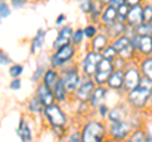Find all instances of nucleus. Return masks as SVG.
I'll use <instances>...</instances> for the list:
<instances>
[{"mask_svg": "<svg viewBox=\"0 0 152 142\" xmlns=\"http://www.w3.org/2000/svg\"><path fill=\"white\" fill-rule=\"evenodd\" d=\"M83 142H102L108 137V127L102 119H89L80 130Z\"/></svg>", "mask_w": 152, "mask_h": 142, "instance_id": "f257e3e1", "label": "nucleus"}, {"mask_svg": "<svg viewBox=\"0 0 152 142\" xmlns=\"http://www.w3.org/2000/svg\"><path fill=\"white\" fill-rule=\"evenodd\" d=\"M151 89L150 88H143V86H136L132 90L126 93V103L132 111L141 112L145 111L147 105L151 103Z\"/></svg>", "mask_w": 152, "mask_h": 142, "instance_id": "f03ea898", "label": "nucleus"}, {"mask_svg": "<svg viewBox=\"0 0 152 142\" xmlns=\"http://www.w3.org/2000/svg\"><path fill=\"white\" fill-rule=\"evenodd\" d=\"M42 114L45 116L50 127H67L69 124V116L56 102L45 107Z\"/></svg>", "mask_w": 152, "mask_h": 142, "instance_id": "7ed1b4c3", "label": "nucleus"}, {"mask_svg": "<svg viewBox=\"0 0 152 142\" xmlns=\"http://www.w3.org/2000/svg\"><path fill=\"white\" fill-rule=\"evenodd\" d=\"M76 52H77V48H76L75 46H72L71 43H67L65 46L58 47L57 50H55V52L51 55V57H50L51 67L61 69V67H64V66L69 65L76 56Z\"/></svg>", "mask_w": 152, "mask_h": 142, "instance_id": "20e7f679", "label": "nucleus"}, {"mask_svg": "<svg viewBox=\"0 0 152 142\" xmlns=\"http://www.w3.org/2000/svg\"><path fill=\"white\" fill-rule=\"evenodd\" d=\"M81 72L79 70V66L71 65V66H64L61 67L60 71V80L62 81L65 89L67 90L70 95H72L75 89L77 88V85L81 81Z\"/></svg>", "mask_w": 152, "mask_h": 142, "instance_id": "39448f33", "label": "nucleus"}, {"mask_svg": "<svg viewBox=\"0 0 152 142\" xmlns=\"http://www.w3.org/2000/svg\"><path fill=\"white\" fill-rule=\"evenodd\" d=\"M134 128L136 127L133 126V123L131 122V119L128 117L126 119L109 123L107 138L112 141H124L128 138V136L131 135V132Z\"/></svg>", "mask_w": 152, "mask_h": 142, "instance_id": "423d86ee", "label": "nucleus"}, {"mask_svg": "<svg viewBox=\"0 0 152 142\" xmlns=\"http://www.w3.org/2000/svg\"><path fill=\"white\" fill-rule=\"evenodd\" d=\"M142 78V75L140 72L138 67H137V62H128L124 67V76H123V93H128L132 90L133 88L138 86L140 80Z\"/></svg>", "mask_w": 152, "mask_h": 142, "instance_id": "0eeeda50", "label": "nucleus"}, {"mask_svg": "<svg viewBox=\"0 0 152 142\" xmlns=\"http://www.w3.org/2000/svg\"><path fill=\"white\" fill-rule=\"evenodd\" d=\"M100 60H102V55L99 53V52L89 50L84 55V57L81 59L80 65H79V70L83 76L93 78V75L95 72V70H96V66Z\"/></svg>", "mask_w": 152, "mask_h": 142, "instance_id": "6e6552de", "label": "nucleus"}, {"mask_svg": "<svg viewBox=\"0 0 152 142\" xmlns=\"http://www.w3.org/2000/svg\"><path fill=\"white\" fill-rule=\"evenodd\" d=\"M131 45L133 46V48L136 50L138 57H146V56H151L152 53V41H151V34L146 36H137L133 34L129 37Z\"/></svg>", "mask_w": 152, "mask_h": 142, "instance_id": "1a4fd4ad", "label": "nucleus"}, {"mask_svg": "<svg viewBox=\"0 0 152 142\" xmlns=\"http://www.w3.org/2000/svg\"><path fill=\"white\" fill-rule=\"evenodd\" d=\"M96 86L94 83V80L88 76H81V81L77 85V88L75 89V91L72 93L74 99H76L77 102H89L90 95L94 90V88Z\"/></svg>", "mask_w": 152, "mask_h": 142, "instance_id": "9d476101", "label": "nucleus"}, {"mask_svg": "<svg viewBox=\"0 0 152 142\" xmlns=\"http://www.w3.org/2000/svg\"><path fill=\"white\" fill-rule=\"evenodd\" d=\"M114 69L115 67H114V65H113V61L102 57V60L99 61V64L96 66V70H95L93 78H91L94 80L95 85H105L109 75L112 74V71Z\"/></svg>", "mask_w": 152, "mask_h": 142, "instance_id": "9b49d317", "label": "nucleus"}, {"mask_svg": "<svg viewBox=\"0 0 152 142\" xmlns=\"http://www.w3.org/2000/svg\"><path fill=\"white\" fill-rule=\"evenodd\" d=\"M129 111H132V109L128 107L127 103H119V104H117L115 107L109 108V112L107 114V119L109 123L126 119V118L129 116Z\"/></svg>", "mask_w": 152, "mask_h": 142, "instance_id": "f8f14e48", "label": "nucleus"}, {"mask_svg": "<svg viewBox=\"0 0 152 142\" xmlns=\"http://www.w3.org/2000/svg\"><path fill=\"white\" fill-rule=\"evenodd\" d=\"M123 76H124V69H114L109 75L105 86L109 90L122 91L123 88Z\"/></svg>", "mask_w": 152, "mask_h": 142, "instance_id": "ddd939ff", "label": "nucleus"}, {"mask_svg": "<svg viewBox=\"0 0 152 142\" xmlns=\"http://www.w3.org/2000/svg\"><path fill=\"white\" fill-rule=\"evenodd\" d=\"M36 97L39 99V102L42 103V105H43V107H47V105H50V104L56 102L52 89L48 88L47 85H45L43 83H41V81L37 84Z\"/></svg>", "mask_w": 152, "mask_h": 142, "instance_id": "4468645a", "label": "nucleus"}, {"mask_svg": "<svg viewBox=\"0 0 152 142\" xmlns=\"http://www.w3.org/2000/svg\"><path fill=\"white\" fill-rule=\"evenodd\" d=\"M108 93H109V89L105 86V85H96V86L94 88V90H93L89 102H88L89 105L91 107V109H95L99 104L105 102Z\"/></svg>", "mask_w": 152, "mask_h": 142, "instance_id": "2eb2a0df", "label": "nucleus"}, {"mask_svg": "<svg viewBox=\"0 0 152 142\" xmlns=\"http://www.w3.org/2000/svg\"><path fill=\"white\" fill-rule=\"evenodd\" d=\"M115 20H117V8L112 5V4H108V5L104 7L100 17H99L98 24L100 28H104L113 24Z\"/></svg>", "mask_w": 152, "mask_h": 142, "instance_id": "dca6fc26", "label": "nucleus"}, {"mask_svg": "<svg viewBox=\"0 0 152 142\" xmlns=\"http://www.w3.org/2000/svg\"><path fill=\"white\" fill-rule=\"evenodd\" d=\"M142 22H143V18H142V4L129 7V10H128L126 17V24L131 28H134Z\"/></svg>", "mask_w": 152, "mask_h": 142, "instance_id": "f3484780", "label": "nucleus"}, {"mask_svg": "<svg viewBox=\"0 0 152 142\" xmlns=\"http://www.w3.org/2000/svg\"><path fill=\"white\" fill-rule=\"evenodd\" d=\"M72 32H74V29L70 26L61 27V29L58 31V33H57L56 40L53 41V43H52V48L57 50L61 46L71 43V36H72Z\"/></svg>", "mask_w": 152, "mask_h": 142, "instance_id": "a211bd4d", "label": "nucleus"}, {"mask_svg": "<svg viewBox=\"0 0 152 142\" xmlns=\"http://www.w3.org/2000/svg\"><path fill=\"white\" fill-rule=\"evenodd\" d=\"M110 43V40L109 37L105 34L104 32H100L99 31L96 34H95L91 40H90V50L91 51H95V52H100L105 48V47Z\"/></svg>", "mask_w": 152, "mask_h": 142, "instance_id": "6ab92c4d", "label": "nucleus"}, {"mask_svg": "<svg viewBox=\"0 0 152 142\" xmlns=\"http://www.w3.org/2000/svg\"><path fill=\"white\" fill-rule=\"evenodd\" d=\"M126 28H127V24L124 22H121V20H115L113 23V24L108 26V27H104V33L109 37V40H114L117 38V37H119L122 34H124L126 33Z\"/></svg>", "mask_w": 152, "mask_h": 142, "instance_id": "aec40b11", "label": "nucleus"}, {"mask_svg": "<svg viewBox=\"0 0 152 142\" xmlns=\"http://www.w3.org/2000/svg\"><path fill=\"white\" fill-rule=\"evenodd\" d=\"M17 135H18L19 138H20L22 141H24V142H29L33 138L31 126H29V123L27 122V119L24 117H22L20 121H19V124L17 127Z\"/></svg>", "mask_w": 152, "mask_h": 142, "instance_id": "412c9836", "label": "nucleus"}, {"mask_svg": "<svg viewBox=\"0 0 152 142\" xmlns=\"http://www.w3.org/2000/svg\"><path fill=\"white\" fill-rule=\"evenodd\" d=\"M52 91H53L56 103L62 104V103H65V102L69 100V95H70V94H69L67 90L65 89L64 84H62V81H61L60 79L57 80V83L53 85V86H52Z\"/></svg>", "mask_w": 152, "mask_h": 142, "instance_id": "4be33fe9", "label": "nucleus"}, {"mask_svg": "<svg viewBox=\"0 0 152 142\" xmlns=\"http://www.w3.org/2000/svg\"><path fill=\"white\" fill-rule=\"evenodd\" d=\"M58 79H60V70L50 67V69L45 70L43 76H42V79H41V83H43L45 85H47L48 88L52 89V86L57 83V80Z\"/></svg>", "mask_w": 152, "mask_h": 142, "instance_id": "5701e85b", "label": "nucleus"}, {"mask_svg": "<svg viewBox=\"0 0 152 142\" xmlns=\"http://www.w3.org/2000/svg\"><path fill=\"white\" fill-rule=\"evenodd\" d=\"M137 67H138L142 76L152 79V57L151 56L141 57L137 61Z\"/></svg>", "mask_w": 152, "mask_h": 142, "instance_id": "b1692460", "label": "nucleus"}, {"mask_svg": "<svg viewBox=\"0 0 152 142\" xmlns=\"http://www.w3.org/2000/svg\"><path fill=\"white\" fill-rule=\"evenodd\" d=\"M46 34H47V31L43 29V28H39V29L37 31L34 38L32 40V43H31V53L32 55H36L37 52L43 47L45 40H46Z\"/></svg>", "mask_w": 152, "mask_h": 142, "instance_id": "393cba45", "label": "nucleus"}, {"mask_svg": "<svg viewBox=\"0 0 152 142\" xmlns=\"http://www.w3.org/2000/svg\"><path fill=\"white\" fill-rule=\"evenodd\" d=\"M104 4L100 1V0H91V5H90V12H89V18L90 20L95 24H98V20H99V17H100V14L104 9ZM99 26V24H98Z\"/></svg>", "mask_w": 152, "mask_h": 142, "instance_id": "a878e982", "label": "nucleus"}, {"mask_svg": "<svg viewBox=\"0 0 152 142\" xmlns=\"http://www.w3.org/2000/svg\"><path fill=\"white\" fill-rule=\"evenodd\" d=\"M146 138H147V132L145 130H142L141 127H137V128H134L131 132L127 141L128 142H146Z\"/></svg>", "mask_w": 152, "mask_h": 142, "instance_id": "bb28decb", "label": "nucleus"}, {"mask_svg": "<svg viewBox=\"0 0 152 142\" xmlns=\"http://www.w3.org/2000/svg\"><path fill=\"white\" fill-rule=\"evenodd\" d=\"M43 105H42V103L39 102V99H38L36 95L32 97L29 99V102H28V111H29V113H32V114H42V112H43Z\"/></svg>", "mask_w": 152, "mask_h": 142, "instance_id": "cd10ccee", "label": "nucleus"}, {"mask_svg": "<svg viewBox=\"0 0 152 142\" xmlns=\"http://www.w3.org/2000/svg\"><path fill=\"white\" fill-rule=\"evenodd\" d=\"M129 43H131V40H129V37H128L127 34H122V36L117 37V38H114V40L110 41V45L114 47V48H115L117 53L121 50L124 48V47H127Z\"/></svg>", "mask_w": 152, "mask_h": 142, "instance_id": "c85d7f7f", "label": "nucleus"}, {"mask_svg": "<svg viewBox=\"0 0 152 142\" xmlns=\"http://www.w3.org/2000/svg\"><path fill=\"white\" fill-rule=\"evenodd\" d=\"M151 32H152V22H142L133 28V33L137 36L151 34Z\"/></svg>", "mask_w": 152, "mask_h": 142, "instance_id": "c756f323", "label": "nucleus"}, {"mask_svg": "<svg viewBox=\"0 0 152 142\" xmlns=\"http://www.w3.org/2000/svg\"><path fill=\"white\" fill-rule=\"evenodd\" d=\"M99 29H100V27H99L98 24H95V23H90V24H88L85 28H83L84 38L86 41H90L99 32Z\"/></svg>", "mask_w": 152, "mask_h": 142, "instance_id": "7c9ffc66", "label": "nucleus"}, {"mask_svg": "<svg viewBox=\"0 0 152 142\" xmlns=\"http://www.w3.org/2000/svg\"><path fill=\"white\" fill-rule=\"evenodd\" d=\"M85 41L84 38V33H83V28H76V31L72 32V36H71V45L75 46L77 48L79 46L83 45V42Z\"/></svg>", "mask_w": 152, "mask_h": 142, "instance_id": "2f4dec72", "label": "nucleus"}, {"mask_svg": "<svg viewBox=\"0 0 152 142\" xmlns=\"http://www.w3.org/2000/svg\"><path fill=\"white\" fill-rule=\"evenodd\" d=\"M100 55H102V57L103 59H107V60H110V61H113V60H115L117 57H118V53H117V51H115V48L109 43L105 48H104L102 52H100Z\"/></svg>", "mask_w": 152, "mask_h": 142, "instance_id": "473e14b6", "label": "nucleus"}, {"mask_svg": "<svg viewBox=\"0 0 152 142\" xmlns=\"http://www.w3.org/2000/svg\"><path fill=\"white\" fill-rule=\"evenodd\" d=\"M115 8H117V19L126 23V17H127L128 10H129V7H128L126 3H122Z\"/></svg>", "mask_w": 152, "mask_h": 142, "instance_id": "72a5a7b5", "label": "nucleus"}, {"mask_svg": "<svg viewBox=\"0 0 152 142\" xmlns=\"http://www.w3.org/2000/svg\"><path fill=\"white\" fill-rule=\"evenodd\" d=\"M10 14H12L10 5L7 1H0V23L4 19H7L8 17H10Z\"/></svg>", "mask_w": 152, "mask_h": 142, "instance_id": "f704fd0d", "label": "nucleus"}, {"mask_svg": "<svg viewBox=\"0 0 152 142\" xmlns=\"http://www.w3.org/2000/svg\"><path fill=\"white\" fill-rule=\"evenodd\" d=\"M23 70H24V66L20 64H12V66L9 67V75L12 76V79L19 78L23 74Z\"/></svg>", "mask_w": 152, "mask_h": 142, "instance_id": "c9c22d12", "label": "nucleus"}, {"mask_svg": "<svg viewBox=\"0 0 152 142\" xmlns=\"http://www.w3.org/2000/svg\"><path fill=\"white\" fill-rule=\"evenodd\" d=\"M142 18H143V22H152V7H151V3L142 4Z\"/></svg>", "mask_w": 152, "mask_h": 142, "instance_id": "e433bc0d", "label": "nucleus"}, {"mask_svg": "<svg viewBox=\"0 0 152 142\" xmlns=\"http://www.w3.org/2000/svg\"><path fill=\"white\" fill-rule=\"evenodd\" d=\"M45 70H46L45 66H38L37 70H36V72L33 74V76H32V81H33V83H36V84L39 83V81H41V79H42V76H43Z\"/></svg>", "mask_w": 152, "mask_h": 142, "instance_id": "4c0bfd02", "label": "nucleus"}, {"mask_svg": "<svg viewBox=\"0 0 152 142\" xmlns=\"http://www.w3.org/2000/svg\"><path fill=\"white\" fill-rule=\"evenodd\" d=\"M95 109L98 111V114L100 116L102 119H105V118H107V114H108V112H109V107L105 104V102L102 103V104H99V105L95 108Z\"/></svg>", "mask_w": 152, "mask_h": 142, "instance_id": "58836bf2", "label": "nucleus"}, {"mask_svg": "<svg viewBox=\"0 0 152 142\" xmlns=\"http://www.w3.org/2000/svg\"><path fill=\"white\" fill-rule=\"evenodd\" d=\"M77 3H79V7H80V9H81V12L88 15L89 12H90L91 0H77Z\"/></svg>", "mask_w": 152, "mask_h": 142, "instance_id": "ea45409f", "label": "nucleus"}, {"mask_svg": "<svg viewBox=\"0 0 152 142\" xmlns=\"http://www.w3.org/2000/svg\"><path fill=\"white\" fill-rule=\"evenodd\" d=\"M57 138H64L67 133V127H51Z\"/></svg>", "mask_w": 152, "mask_h": 142, "instance_id": "a19ab883", "label": "nucleus"}, {"mask_svg": "<svg viewBox=\"0 0 152 142\" xmlns=\"http://www.w3.org/2000/svg\"><path fill=\"white\" fill-rule=\"evenodd\" d=\"M9 88H10V90H14V91L20 90V88H22V80L19 79V78L13 79L12 81H10V84H9Z\"/></svg>", "mask_w": 152, "mask_h": 142, "instance_id": "79ce46f5", "label": "nucleus"}, {"mask_svg": "<svg viewBox=\"0 0 152 142\" xmlns=\"http://www.w3.org/2000/svg\"><path fill=\"white\" fill-rule=\"evenodd\" d=\"M67 140L70 142H80L81 141V135H80V130H76V131H72L71 135L67 137Z\"/></svg>", "mask_w": 152, "mask_h": 142, "instance_id": "37998d69", "label": "nucleus"}, {"mask_svg": "<svg viewBox=\"0 0 152 142\" xmlns=\"http://www.w3.org/2000/svg\"><path fill=\"white\" fill-rule=\"evenodd\" d=\"M12 64V60H10V57L5 53L4 51H1L0 50V65H10Z\"/></svg>", "mask_w": 152, "mask_h": 142, "instance_id": "c03bdc74", "label": "nucleus"}, {"mask_svg": "<svg viewBox=\"0 0 152 142\" xmlns=\"http://www.w3.org/2000/svg\"><path fill=\"white\" fill-rule=\"evenodd\" d=\"M28 3V0H10V7L14 9H22Z\"/></svg>", "mask_w": 152, "mask_h": 142, "instance_id": "a18cd8bd", "label": "nucleus"}, {"mask_svg": "<svg viewBox=\"0 0 152 142\" xmlns=\"http://www.w3.org/2000/svg\"><path fill=\"white\" fill-rule=\"evenodd\" d=\"M65 22H66V14H64V13L58 14V17H57V19H56V26H61Z\"/></svg>", "mask_w": 152, "mask_h": 142, "instance_id": "49530a36", "label": "nucleus"}, {"mask_svg": "<svg viewBox=\"0 0 152 142\" xmlns=\"http://www.w3.org/2000/svg\"><path fill=\"white\" fill-rule=\"evenodd\" d=\"M145 0H126V4L128 7H133V5H138V4H143Z\"/></svg>", "mask_w": 152, "mask_h": 142, "instance_id": "de8ad7c7", "label": "nucleus"}, {"mask_svg": "<svg viewBox=\"0 0 152 142\" xmlns=\"http://www.w3.org/2000/svg\"><path fill=\"white\" fill-rule=\"evenodd\" d=\"M126 0H110V4L112 5H114V7H118L119 4H122V3H124Z\"/></svg>", "mask_w": 152, "mask_h": 142, "instance_id": "09e8293b", "label": "nucleus"}, {"mask_svg": "<svg viewBox=\"0 0 152 142\" xmlns=\"http://www.w3.org/2000/svg\"><path fill=\"white\" fill-rule=\"evenodd\" d=\"M100 1L104 4V5H108V4H110V0H100Z\"/></svg>", "mask_w": 152, "mask_h": 142, "instance_id": "8fccbe9b", "label": "nucleus"}, {"mask_svg": "<svg viewBox=\"0 0 152 142\" xmlns=\"http://www.w3.org/2000/svg\"><path fill=\"white\" fill-rule=\"evenodd\" d=\"M31 1H36V3H38V1H45V0H31Z\"/></svg>", "mask_w": 152, "mask_h": 142, "instance_id": "3c124183", "label": "nucleus"}, {"mask_svg": "<svg viewBox=\"0 0 152 142\" xmlns=\"http://www.w3.org/2000/svg\"><path fill=\"white\" fill-rule=\"evenodd\" d=\"M0 1H7V0H0Z\"/></svg>", "mask_w": 152, "mask_h": 142, "instance_id": "603ef678", "label": "nucleus"}]
</instances>
